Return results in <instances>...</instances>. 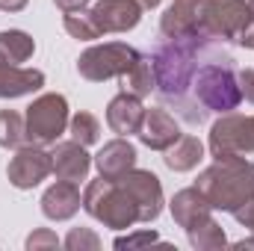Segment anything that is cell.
I'll list each match as a JSON object with an SVG mask.
<instances>
[{"label":"cell","mask_w":254,"mask_h":251,"mask_svg":"<svg viewBox=\"0 0 254 251\" xmlns=\"http://www.w3.org/2000/svg\"><path fill=\"white\" fill-rule=\"evenodd\" d=\"M195 189L210 201L213 210L234 213L254 198V163L246 157H222L198 175Z\"/></svg>","instance_id":"6da1fadb"},{"label":"cell","mask_w":254,"mask_h":251,"mask_svg":"<svg viewBox=\"0 0 254 251\" xmlns=\"http://www.w3.org/2000/svg\"><path fill=\"white\" fill-rule=\"evenodd\" d=\"M83 210L113 231H125L139 222V210H136V201L130 198V192L119 181H107V178H98L86 187Z\"/></svg>","instance_id":"7a4b0ae2"},{"label":"cell","mask_w":254,"mask_h":251,"mask_svg":"<svg viewBox=\"0 0 254 251\" xmlns=\"http://www.w3.org/2000/svg\"><path fill=\"white\" fill-rule=\"evenodd\" d=\"M139 57L142 54L127 42H104V45H92L89 51L80 54L77 71L89 83H104L110 77H122L125 71H130Z\"/></svg>","instance_id":"3957f363"},{"label":"cell","mask_w":254,"mask_h":251,"mask_svg":"<svg viewBox=\"0 0 254 251\" xmlns=\"http://www.w3.org/2000/svg\"><path fill=\"white\" fill-rule=\"evenodd\" d=\"M27 139L36 145H57L68 127V101L60 92H45L27 107Z\"/></svg>","instance_id":"277c9868"},{"label":"cell","mask_w":254,"mask_h":251,"mask_svg":"<svg viewBox=\"0 0 254 251\" xmlns=\"http://www.w3.org/2000/svg\"><path fill=\"white\" fill-rule=\"evenodd\" d=\"M207 145H210L213 160L254 154V116L222 113L210 127V142Z\"/></svg>","instance_id":"5b68a950"},{"label":"cell","mask_w":254,"mask_h":251,"mask_svg":"<svg viewBox=\"0 0 254 251\" xmlns=\"http://www.w3.org/2000/svg\"><path fill=\"white\" fill-rule=\"evenodd\" d=\"M48 175H54V157H51V151H45V145H36V142L21 145L6 169V178L15 189L39 187Z\"/></svg>","instance_id":"8992f818"},{"label":"cell","mask_w":254,"mask_h":251,"mask_svg":"<svg viewBox=\"0 0 254 251\" xmlns=\"http://www.w3.org/2000/svg\"><path fill=\"white\" fill-rule=\"evenodd\" d=\"M119 184L130 192V198L136 201L139 210V222L151 225L160 213H163V184L154 172L148 169H130L127 175L119 178Z\"/></svg>","instance_id":"52a82bcc"},{"label":"cell","mask_w":254,"mask_h":251,"mask_svg":"<svg viewBox=\"0 0 254 251\" xmlns=\"http://www.w3.org/2000/svg\"><path fill=\"white\" fill-rule=\"evenodd\" d=\"M254 18L249 0H213L207 12L204 33L216 36L222 42H237V36L246 30V24Z\"/></svg>","instance_id":"ba28073f"},{"label":"cell","mask_w":254,"mask_h":251,"mask_svg":"<svg viewBox=\"0 0 254 251\" xmlns=\"http://www.w3.org/2000/svg\"><path fill=\"white\" fill-rule=\"evenodd\" d=\"M210 3H213V0H175V3L163 12V18H160V33H163L166 39L204 33Z\"/></svg>","instance_id":"9c48e42d"},{"label":"cell","mask_w":254,"mask_h":251,"mask_svg":"<svg viewBox=\"0 0 254 251\" xmlns=\"http://www.w3.org/2000/svg\"><path fill=\"white\" fill-rule=\"evenodd\" d=\"M139 142L151 151H166L169 145L178 142L181 136V127L175 122V116L166 110V107H151L145 110V119H142V127H139Z\"/></svg>","instance_id":"30bf717a"},{"label":"cell","mask_w":254,"mask_h":251,"mask_svg":"<svg viewBox=\"0 0 254 251\" xmlns=\"http://www.w3.org/2000/svg\"><path fill=\"white\" fill-rule=\"evenodd\" d=\"M92 15L101 27V33H127L139 27L142 6L136 0H98L92 6Z\"/></svg>","instance_id":"8fae6325"},{"label":"cell","mask_w":254,"mask_h":251,"mask_svg":"<svg viewBox=\"0 0 254 251\" xmlns=\"http://www.w3.org/2000/svg\"><path fill=\"white\" fill-rule=\"evenodd\" d=\"M54 175L57 181H71V184H80L89 178V169H92V157L86 154V145L80 142H57L54 151Z\"/></svg>","instance_id":"7c38bea8"},{"label":"cell","mask_w":254,"mask_h":251,"mask_svg":"<svg viewBox=\"0 0 254 251\" xmlns=\"http://www.w3.org/2000/svg\"><path fill=\"white\" fill-rule=\"evenodd\" d=\"M145 119V107H142V98L130 95V92H119L110 104H107V125L113 133L119 136H130V133H139Z\"/></svg>","instance_id":"4fadbf2b"},{"label":"cell","mask_w":254,"mask_h":251,"mask_svg":"<svg viewBox=\"0 0 254 251\" xmlns=\"http://www.w3.org/2000/svg\"><path fill=\"white\" fill-rule=\"evenodd\" d=\"M39 204H42V213H45L51 222H65V219L77 216V210L83 207V195H80L77 184H71V181H57L54 187L45 189V195H42Z\"/></svg>","instance_id":"5bb4252c"},{"label":"cell","mask_w":254,"mask_h":251,"mask_svg":"<svg viewBox=\"0 0 254 251\" xmlns=\"http://www.w3.org/2000/svg\"><path fill=\"white\" fill-rule=\"evenodd\" d=\"M136 160H139V157H136V148L127 142L125 136L107 142V145L95 154V166H98L101 178H107V181H119V178L127 175L130 169H136Z\"/></svg>","instance_id":"9a60e30c"},{"label":"cell","mask_w":254,"mask_h":251,"mask_svg":"<svg viewBox=\"0 0 254 251\" xmlns=\"http://www.w3.org/2000/svg\"><path fill=\"white\" fill-rule=\"evenodd\" d=\"M169 210H172V219L178 222V228H184V231L213 216L210 201H207V198H204L195 187H187V189H181V192H175V198H172Z\"/></svg>","instance_id":"2e32d148"},{"label":"cell","mask_w":254,"mask_h":251,"mask_svg":"<svg viewBox=\"0 0 254 251\" xmlns=\"http://www.w3.org/2000/svg\"><path fill=\"white\" fill-rule=\"evenodd\" d=\"M45 86V74L39 68H21V65H0V98H24Z\"/></svg>","instance_id":"e0dca14e"},{"label":"cell","mask_w":254,"mask_h":251,"mask_svg":"<svg viewBox=\"0 0 254 251\" xmlns=\"http://www.w3.org/2000/svg\"><path fill=\"white\" fill-rule=\"evenodd\" d=\"M201 160H204V145H201V139H198V136H184V133L178 136L175 145L166 148V157H163V163H166L172 172H192Z\"/></svg>","instance_id":"ac0fdd59"},{"label":"cell","mask_w":254,"mask_h":251,"mask_svg":"<svg viewBox=\"0 0 254 251\" xmlns=\"http://www.w3.org/2000/svg\"><path fill=\"white\" fill-rule=\"evenodd\" d=\"M36 54V42L24 30H0V65H21Z\"/></svg>","instance_id":"d6986e66"},{"label":"cell","mask_w":254,"mask_h":251,"mask_svg":"<svg viewBox=\"0 0 254 251\" xmlns=\"http://www.w3.org/2000/svg\"><path fill=\"white\" fill-rule=\"evenodd\" d=\"M187 237H190V246L195 251H219L228 246V237H225V228L210 216L198 225L187 228Z\"/></svg>","instance_id":"ffe728a7"},{"label":"cell","mask_w":254,"mask_h":251,"mask_svg":"<svg viewBox=\"0 0 254 251\" xmlns=\"http://www.w3.org/2000/svg\"><path fill=\"white\" fill-rule=\"evenodd\" d=\"M122 92H130L136 98H148L154 92V65H151V57H139L130 71H125L122 77Z\"/></svg>","instance_id":"44dd1931"},{"label":"cell","mask_w":254,"mask_h":251,"mask_svg":"<svg viewBox=\"0 0 254 251\" xmlns=\"http://www.w3.org/2000/svg\"><path fill=\"white\" fill-rule=\"evenodd\" d=\"M27 119L15 110H0V148H21L27 145Z\"/></svg>","instance_id":"7402d4cb"},{"label":"cell","mask_w":254,"mask_h":251,"mask_svg":"<svg viewBox=\"0 0 254 251\" xmlns=\"http://www.w3.org/2000/svg\"><path fill=\"white\" fill-rule=\"evenodd\" d=\"M63 24H65V33H68L71 39H80V42H95V39L104 36L101 27H98V21H95V15H92V9L65 12Z\"/></svg>","instance_id":"603a6c76"},{"label":"cell","mask_w":254,"mask_h":251,"mask_svg":"<svg viewBox=\"0 0 254 251\" xmlns=\"http://www.w3.org/2000/svg\"><path fill=\"white\" fill-rule=\"evenodd\" d=\"M68 133H71L74 142H80V145L89 148V145H95L101 139V122L92 113H74L68 119Z\"/></svg>","instance_id":"cb8c5ba5"},{"label":"cell","mask_w":254,"mask_h":251,"mask_svg":"<svg viewBox=\"0 0 254 251\" xmlns=\"http://www.w3.org/2000/svg\"><path fill=\"white\" fill-rule=\"evenodd\" d=\"M68 251H98L101 249V237L89 228H71V234L63 243Z\"/></svg>","instance_id":"d4e9b609"},{"label":"cell","mask_w":254,"mask_h":251,"mask_svg":"<svg viewBox=\"0 0 254 251\" xmlns=\"http://www.w3.org/2000/svg\"><path fill=\"white\" fill-rule=\"evenodd\" d=\"M24 246H27V251H54V249H60V237L51 228H36L27 237Z\"/></svg>","instance_id":"484cf974"},{"label":"cell","mask_w":254,"mask_h":251,"mask_svg":"<svg viewBox=\"0 0 254 251\" xmlns=\"http://www.w3.org/2000/svg\"><path fill=\"white\" fill-rule=\"evenodd\" d=\"M151 243H160L157 231H136V234H127V237H119L113 246L122 251V249H139V246H151Z\"/></svg>","instance_id":"4316f807"},{"label":"cell","mask_w":254,"mask_h":251,"mask_svg":"<svg viewBox=\"0 0 254 251\" xmlns=\"http://www.w3.org/2000/svg\"><path fill=\"white\" fill-rule=\"evenodd\" d=\"M231 216H234V219H237V222H240L243 228L254 231V198H249V201H246V204H243L240 210H234Z\"/></svg>","instance_id":"83f0119b"},{"label":"cell","mask_w":254,"mask_h":251,"mask_svg":"<svg viewBox=\"0 0 254 251\" xmlns=\"http://www.w3.org/2000/svg\"><path fill=\"white\" fill-rule=\"evenodd\" d=\"M240 92H243V98L254 104V68H243L240 71Z\"/></svg>","instance_id":"f1b7e54d"},{"label":"cell","mask_w":254,"mask_h":251,"mask_svg":"<svg viewBox=\"0 0 254 251\" xmlns=\"http://www.w3.org/2000/svg\"><path fill=\"white\" fill-rule=\"evenodd\" d=\"M237 45H240V48H249V51H254V18L246 24V30L237 36Z\"/></svg>","instance_id":"f546056e"},{"label":"cell","mask_w":254,"mask_h":251,"mask_svg":"<svg viewBox=\"0 0 254 251\" xmlns=\"http://www.w3.org/2000/svg\"><path fill=\"white\" fill-rule=\"evenodd\" d=\"M54 3H57L63 12H77V9H86L92 0H54Z\"/></svg>","instance_id":"4dcf8cb0"},{"label":"cell","mask_w":254,"mask_h":251,"mask_svg":"<svg viewBox=\"0 0 254 251\" xmlns=\"http://www.w3.org/2000/svg\"><path fill=\"white\" fill-rule=\"evenodd\" d=\"M30 0H0V9L3 12H21Z\"/></svg>","instance_id":"1f68e13d"},{"label":"cell","mask_w":254,"mask_h":251,"mask_svg":"<svg viewBox=\"0 0 254 251\" xmlns=\"http://www.w3.org/2000/svg\"><path fill=\"white\" fill-rule=\"evenodd\" d=\"M136 3H139L142 9H157V6H160L163 0H136Z\"/></svg>","instance_id":"d6a6232c"},{"label":"cell","mask_w":254,"mask_h":251,"mask_svg":"<svg viewBox=\"0 0 254 251\" xmlns=\"http://www.w3.org/2000/svg\"><path fill=\"white\" fill-rule=\"evenodd\" d=\"M234 249H254V237H249V240H240V243H234Z\"/></svg>","instance_id":"836d02e7"},{"label":"cell","mask_w":254,"mask_h":251,"mask_svg":"<svg viewBox=\"0 0 254 251\" xmlns=\"http://www.w3.org/2000/svg\"><path fill=\"white\" fill-rule=\"evenodd\" d=\"M249 6H252V12H254V0H249Z\"/></svg>","instance_id":"e575fe53"}]
</instances>
